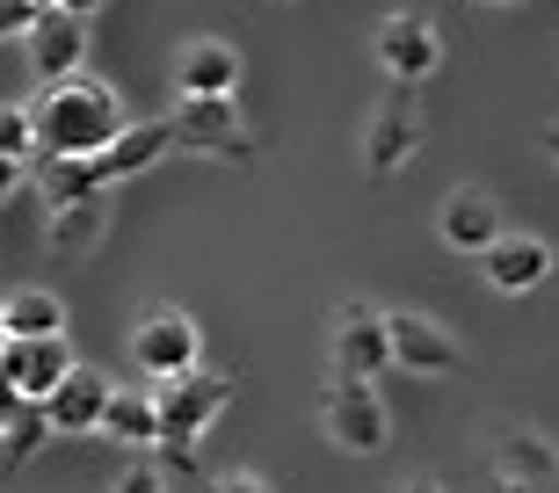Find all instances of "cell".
Here are the masks:
<instances>
[{
  "label": "cell",
  "mask_w": 559,
  "mask_h": 493,
  "mask_svg": "<svg viewBox=\"0 0 559 493\" xmlns=\"http://www.w3.org/2000/svg\"><path fill=\"white\" fill-rule=\"evenodd\" d=\"M37 145L44 160H95V153H109V145L124 139V95L103 81V73H73V81L44 87L37 103Z\"/></svg>",
  "instance_id": "cell-1"
},
{
  "label": "cell",
  "mask_w": 559,
  "mask_h": 493,
  "mask_svg": "<svg viewBox=\"0 0 559 493\" xmlns=\"http://www.w3.org/2000/svg\"><path fill=\"white\" fill-rule=\"evenodd\" d=\"M320 429H328L334 450L378 457L385 443H393V413H385V399H378L371 377H334V385L320 392Z\"/></svg>",
  "instance_id": "cell-2"
},
{
  "label": "cell",
  "mask_w": 559,
  "mask_h": 493,
  "mask_svg": "<svg viewBox=\"0 0 559 493\" xmlns=\"http://www.w3.org/2000/svg\"><path fill=\"white\" fill-rule=\"evenodd\" d=\"M197 356H204V327H197L182 305H153L139 327H131V363H139L153 385L189 377V370H197Z\"/></svg>",
  "instance_id": "cell-3"
},
{
  "label": "cell",
  "mask_w": 559,
  "mask_h": 493,
  "mask_svg": "<svg viewBox=\"0 0 559 493\" xmlns=\"http://www.w3.org/2000/svg\"><path fill=\"white\" fill-rule=\"evenodd\" d=\"M153 399H160V443H204V429L233 407V377H218V370H189V377L153 385Z\"/></svg>",
  "instance_id": "cell-4"
},
{
  "label": "cell",
  "mask_w": 559,
  "mask_h": 493,
  "mask_svg": "<svg viewBox=\"0 0 559 493\" xmlns=\"http://www.w3.org/2000/svg\"><path fill=\"white\" fill-rule=\"evenodd\" d=\"M328 356H334V377H378L393 370V320L378 305H342L334 312V334H328Z\"/></svg>",
  "instance_id": "cell-5"
},
{
  "label": "cell",
  "mask_w": 559,
  "mask_h": 493,
  "mask_svg": "<svg viewBox=\"0 0 559 493\" xmlns=\"http://www.w3.org/2000/svg\"><path fill=\"white\" fill-rule=\"evenodd\" d=\"M393 320V370H415V377H451L465 370V341H457L436 312H385Z\"/></svg>",
  "instance_id": "cell-6"
},
{
  "label": "cell",
  "mask_w": 559,
  "mask_h": 493,
  "mask_svg": "<svg viewBox=\"0 0 559 493\" xmlns=\"http://www.w3.org/2000/svg\"><path fill=\"white\" fill-rule=\"evenodd\" d=\"M378 65H385V81H400V87H415V81H429L436 65H443V37H436V22L429 15H385L378 22Z\"/></svg>",
  "instance_id": "cell-7"
},
{
  "label": "cell",
  "mask_w": 559,
  "mask_h": 493,
  "mask_svg": "<svg viewBox=\"0 0 559 493\" xmlns=\"http://www.w3.org/2000/svg\"><path fill=\"white\" fill-rule=\"evenodd\" d=\"M175 95H189V103H233L240 95V51L226 37H189L175 51Z\"/></svg>",
  "instance_id": "cell-8"
},
{
  "label": "cell",
  "mask_w": 559,
  "mask_h": 493,
  "mask_svg": "<svg viewBox=\"0 0 559 493\" xmlns=\"http://www.w3.org/2000/svg\"><path fill=\"white\" fill-rule=\"evenodd\" d=\"M22 59H29V73H37L44 87L73 81V73H87V22L66 15V8H51V15L22 37Z\"/></svg>",
  "instance_id": "cell-9"
},
{
  "label": "cell",
  "mask_w": 559,
  "mask_h": 493,
  "mask_svg": "<svg viewBox=\"0 0 559 493\" xmlns=\"http://www.w3.org/2000/svg\"><path fill=\"white\" fill-rule=\"evenodd\" d=\"M552 240H538V232H501L487 254H479V268H487V284L501 290V298H523V290H538L545 276H552Z\"/></svg>",
  "instance_id": "cell-10"
},
{
  "label": "cell",
  "mask_w": 559,
  "mask_h": 493,
  "mask_svg": "<svg viewBox=\"0 0 559 493\" xmlns=\"http://www.w3.org/2000/svg\"><path fill=\"white\" fill-rule=\"evenodd\" d=\"M175 139L197 145V153H218V160H248V123L233 103H189L175 95Z\"/></svg>",
  "instance_id": "cell-11"
},
{
  "label": "cell",
  "mask_w": 559,
  "mask_h": 493,
  "mask_svg": "<svg viewBox=\"0 0 559 493\" xmlns=\"http://www.w3.org/2000/svg\"><path fill=\"white\" fill-rule=\"evenodd\" d=\"M109 399H117V385H109L103 370H95V363H73V377L44 399V413H51V429H59V435H103Z\"/></svg>",
  "instance_id": "cell-12"
},
{
  "label": "cell",
  "mask_w": 559,
  "mask_h": 493,
  "mask_svg": "<svg viewBox=\"0 0 559 493\" xmlns=\"http://www.w3.org/2000/svg\"><path fill=\"white\" fill-rule=\"evenodd\" d=\"M436 232H443L451 254H473V262H479V254L501 240V204L487 196V189H451L443 211H436Z\"/></svg>",
  "instance_id": "cell-13"
},
{
  "label": "cell",
  "mask_w": 559,
  "mask_h": 493,
  "mask_svg": "<svg viewBox=\"0 0 559 493\" xmlns=\"http://www.w3.org/2000/svg\"><path fill=\"white\" fill-rule=\"evenodd\" d=\"M0 370L15 377V392L29 407H44V399L73 377V349H66V334H51V341H8V349H0Z\"/></svg>",
  "instance_id": "cell-14"
},
{
  "label": "cell",
  "mask_w": 559,
  "mask_h": 493,
  "mask_svg": "<svg viewBox=\"0 0 559 493\" xmlns=\"http://www.w3.org/2000/svg\"><path fill=\"white\" fill-rule=\"evenodd\" d=\"M415 145H421L415 109H407V103H385V109L371 117V131H364V167L385 182V175H400V167L415 160Z\"/></svg>",
  "instance_id": "cell-15"
},
{
  "label": "cell",
  "mask_w": 559,
  "mask_h": 493,
  "mask_svg": "<svg viewBox=\"0 0 559 493\" xmlns=\"http://www.w3.org/2000/svg\"><path fill=\"white\" fill-rule=\"evenodd\" d=\"M167 145H175V123H131V131L109 145V153H95V160H87V167H95V189H109L117 175H139V167H153Z\"/></svg>",
  "instance_id": "cell-16"
},
{
  "label": "cell",
  "mask_w": 559,
  "mask_h": 493,
  "mask_svg": "<svg viewBox=\"0 0 559 493\" xmlns=\"http://www.w3.org/2000/svg\"><path fill=\"white\" fill-rule=\"evenodd\" d=\"M103 435L124 450H160V399L153 392H117L103 413Z\"/></svg>",
  "instance_id": "cell-17"
},
{
  "label": "cell",
  "mask_w": 559,
  "mask_h": 493,
  "mask_svg": "<svg viewBox=\"0 0 559 493\" xmlns=\"http://www.w3.org/2000/svg\"><path fill=\"white\" fill-rule=\"evenodd\" d=\"M0 320H8V341H51V334H66V298L59 290H15Z\"/></svg>",
  "instance_id": "cell-18"
},
{
  "label": "cell",
  "mask_w": 559,
  "mask_h": 493,
  "mask_svg": "<svg viewBox=\"0 0 559 493\" xmlns=\"http://www.w3.org/2000/svg\"><path fill=\"white\" fill-rule=\"evenodd\" d=\"M103 226H109L103 196H81V204H59V218H51V246H59V254H87V246L103 240Z\"/></svg>",
  "instance_id": "cell-19"
},
{
  "label": "cell",
  "mask_w": 559,
  "mask_h": 493,
  "mask_svg": "<svg viewBox=\"0 0 559 493\" xmlns=\"http://www.w3.org/2000/svg\"><path fill=\"white\" fill-rule=\"evenodd\" d=\"M495 472L531 479V486H552V479H559V457H552V443H538V435H509V443H501V457H495Z\"/></svg>",
  "instance_id": "cell-20"
},
{
  "label": "cell",
  "mask_w": 559,
  "mask_h": 493,
  "mask_svg": "<svg viewBox=\"0 0 559 493\" xmlns=\"http://www.w3.org/2000/svg\"><path fill=\"white\" fill-rule=\"evenodd\" d=\"M44 196L51 204H81V196H103V189H95L87 160H44Z\"/></svg>",
  "instance_id": "cell-21"
},
{
  "label": "cell",
  "mask_w": 559,
  "mask_h": 493,
  "mask_svg": "<svg viewBox=\"0 0 559 493\" xmlns=\"http://www.w3.org/2000/svg\"><path fill=\"white\" fill-rule=\"evenodd\" d=\"M0 153H8V160L44 153V145H37V109H29V103H0Z\"/></svg>",
  "instance_id": "cell-22"
},
{
  "label": "cell",
  "mask_w": 559,
  "mask_h": 493,
  "mask_svg": "<svg viewBox=\"0 0 559 493\" xmlns=\"http://www.w3.org/2000/svg\"><path fill=\"white\" fill-rule=\"evenodd\" d=\"M51 435H59V429H51V413H44V407H22V421L8 429V465H29Z\"/></svg>",
  "instance_id": "cell-23"
},
{
  "label": "cell",
  "mask_w": 559,
  "mask_h": 493,
  "mask_svg": "<svg viewBox=\"0 0 559 493\" xmlns=\"http://www.w3.org/2000/svg\"><path fill=\"white\" fill-rule=\"evenodd\" d=\"M37 22H44L37 0H0V44H8V37H29Z\"/></svg>",
  "instance_id": "cell-24"
},
{
  "label": "cell",
  "mask_w": 559,
  "mask_h": 493,
  "mask_svg": "<svg viewBox=\"0 0 559 493\" xmlns=\"http://www.w3.org/2000/svg\"><path fill=\"white\" fill-rule=\"evenodd\" d=\"M117 493H167V472L153 465V457H145V465H131V472L117 479Z\"/></svg>",
  "instance_id": "cell-25"
},
{
  "label": "cell",
  "mask_w": 559,
  "mask_h": 493,
  "mask_svg": "<svg viewBox=\"0 0 559 493\" xmlns=\"http://www.w3.org/2000/svg\"><path fill=\"white\" fill-rule=\"evenodd\" d=\"M22 407H29V399H22V392H15V377L0 370V443H8V429L22 421Z\"/></svg>",
  "instance_id": "cell-26"
},
{
  "label": "cell",
  "mask_w": 559,
  "mask_h": 493,
  "mask_svg": "<svg viewBox=\"0 0 559 493\" xmlns=\"http://www.w3.org/2000/svg\"><path fill=\"white\" fill-rule=\"evenodd\" d=\"M153 465H160V472H197V443H160Z\"/></svg>",
  "instance_id": "cell-27"
},
{
  "label": "cell",
  "mask_w": 559,
  "mask_h": 493,
  "mask_svg": "<svg viewBox=\"0 0 559 493\" xmlns=\"http://www.w3.org/2000/svg\"><path fill=\"white\" fill-rule=\"evenodd\" d=\"M211 493H270V479H254V472H226V479H211Z\"/></svg>",
  "instance_id": "cell-28"
},
{
  "label": "cell",
  "mask_w": 559,
  "mask_h": 493,
  "mask_svg": "<svg viewBox=\"0 0 559 493\" xmlns=\"http://www.w3.org/2000/svg\"><path fill=\"white\" fill-rule=\"evenodd\" d=\"M15 189H22V160H8V153H0V204H8Z\"/></svg>",
  "instance_id": "cell-29"
},
{
  "label": "cell",
  "mask_w": 559,
  "mask_h": 493,
  "mask_svg": "<svg viewBox=\"0 0 559 493\" xmlns=\"http://www.w3.org/2000/svg\"><path fill=\"white\" fill-rule=\"evenodd\" d=\"M487 493H545V486H531V479H509V472H495V479H487Z\"/></svg>",
  "instance_id": "cell-30"
},
{
  "label": "cell",
  "mask_w": 559,
  "mask_h": 493,
  "mask_svg": "<svg viewBox=\"0 0 559 493\" xmlns=\"http://www.w3.org/2000/svg\"><path fill=\"white\" fill-rule=\"evenodd\" d=\"M59 8H66V15H81V22H87V15H103L109 0H59Z\"/></svg>",
  "instance_id": "cell-31"
},
{
  "label": "cell",
  "mask_w": 559,
  "mask_h": 493,
  "mask_svg": "<svg viewBox=\"0 0 559 493\" xmlns=\"http://www.w3.org/2000/svg\"><path fill=\"white\" fill-rule=\"evenodd\" d=\"M400 493H443V486H436V479H407V486H400Z\"/></svg>",
  "instance_id": "cell-32"
},
{
  "label": "cell",
  "mask_w": 559,
  "mask_h": 493,
  "mask_svg": "<svg viewBox=\"0 0 559 493\" xmlns=\"http://www.w3.org/2000/svg\"><path fill=\"white\" fill-rule=\"evenodd\" d=\"M545 153H552V160H559V123H552V131H545Z\"/></svg>",
  "instance_id": "cell-33"
},
{
  "label": "cell",
  "mask_w": 559,
  "mask_h": 493,
  "mask_svg": "<svg viewBox=\"0 0 559 493\" xmlns=\"http://www.w3.org/2000/svg\"><path fill=\"white\" fill-rule=\"evenodd\" d=\"M37 8H44V15H51V8H59V0H37Z\"/></svg>",
  "instance_id": "cell-34"
}]
</instances>
